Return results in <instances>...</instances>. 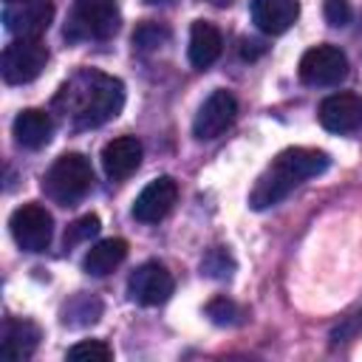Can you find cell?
<instances>
[{
    "label": "cell",
    "instance_id": "1",
    "mask_svg": "<svg viewBox=\"0 0 362 362\" xmlns=\"http://www.w3.org/2000/svg\"><path fill=\"white\" fill-rule=\"evenodd\" d=\"M54 105L74 127H99L119 116L124 85L99 68H82L59 88Z\"/></svg>",
    "mask_w": 362,
    "mask_h": 362
},
{
    "label": "cell",
    "instance_id": "2",
    "mask_svg": "<svg viewBox=\"0 0 362 362\" xmlns=\"http://www.w3.org/2000/svg\"><path fill=\"white\" fill-rule=\"evenodd\" d=\"M325 167H328V153L322 150H311V147L283 150L252 187V195H249L252 209H269L280 204L294 187H300L305 178L320 175Z\"/></svg>",
    "mask_w": 362,
    "mask_h": 362
},
{
    "label": "cell",
    "instance_id": "3",
    "mask_svg": "<svg viewBox=\"0 0 362 362\" xmlns=\"http://www.w3.org/2000/svg\"><path fill=\"white\" fill-rule=\"evenodd\" d=\"M93 187V167L82 153H62L42 175V192L59 204L74 206Z\"/></svg>",
    "mask_w": 362,
    "mask_h": 362
},
{
    "label": "cell",
    "instance_id": "4",
    "mask_svg": "<svg viewBox=\"0 0 362 362\" xmlns=\"http://www.w3.org/2000/svg\"><path fill=\"white\" fill-rule=\"evenodd\" d=\"M119 31L116 0H74L71 20L65 25L68 40H107Z\"/></svg>",
    "mask_w": 362,
    "mask_h": 362
},
{
    "label": "cell",
    "instance_id": "5",
    "mask_svg": "<svg viewBox=\"0 0 362 362\" xmlns=\"http://www.w3.org/2000/svg\"><path fill=\"white\" fill-rule=\"evenodd\" d=\"M48 62V48L40 40H14L3 48L0 71L8 85H25L34 82Z\"/></svg>",
    "mask_w": 362,
    "mask_h": 362
},
{
    "label": "cell",
    "instance_id": "6",
    "mask_svg": "<svg viewBox=\"0 0 362 362\" xmlns=\"http://www.w3.org/2000/svg\"><path fill=\"white\" fill-rule=\"evenodd\" d=\"M8 229L23 252H45L54 235V218L40 204H23L11 212Z\"/></svg>",
    "mask_w": 362,
    "mask_h": 362
},
{
    "label": "cell",
    "instance_id": "7",
    "mask_svg": "<svg viewBox=\"0 0 362 362\" xmlns=\"http://www.w3.org/2000/svg\"><path fill=\"white\" fill-rule=\"evenodd\" d=\"M348 76V57L337 45H314L300 59V79L311 88H331Z\"/></svg>",
    "mask_w": 362,
    "mask_h": 362
},
{
    "label": "cell",
    "instance_id": "8",
    "mask_svg": "<svg viewBox=\"0 0 362 362\" xmlns=\"http://www.w3.org/2000/svg\"><path fill=\"white\" fill-rule=\"evenodd\" d=\"M235 116H238V99L229 90H223V88L221 90H212L204 99V105L198 107L195 119H192V133L201 141H212L223 130L232 127Z\"/></svg>",
    "mask_w": 362,
    "mask_h": 362
},
{
    "label": "cell",
    "instance_id": "9",
    "mask_svg": "<svg viewBox=\"0 0 362 362\" xmlns=\"http://www.w3.org/2000/svg\"><path fill=\"white\" fill-rule=\"evenodd\" d=\"M173 274L158 260H147L139 269H133L127 280V294L139 305H161L173 294Z\"/></svg>",
    "mask_w": 362,
    "mask_h": 362
},
{
    "label": "cell",
    "instance_id": "10",
    "mask_svg": "<svg viewBox=\"0 0 362 362\" xmlns=\"http://www.w3.org/2000/svg\"><path fill=\"white\" fill-rule=\"evenodd\" d=\"M54 20L51 0H25V3H8L3 11L6 28L20 40H40Z\"/></svg>",
    "mask_w": 362,
    "mask_h": 362
},
{
    "label": "cell",
    "instance_id": "11",
    "mask_svg": "<svg viewBox=\"0 0 362 362\" xmlns=\"http://www.w3.org/2000/svg\"><path fill=\"white\" fill-rule=\"evenodd\" d=\"M175 201H178V184L170 175H158L136 195L133 218L141 223H158L161 218H167Z\"/></svg>",
    "mask_w": 362,
    "mask_h": 362
},
{
    "label": "cell",
    "instance_id": "12",
    "mask_svg": "<svg viewBox=\"0 0 362 362\" xmlns=\"http://www.w3.org/2000/svg\"><path fill=\"white\" fill-rule=\"evenodd\" d=\"M320 124L331 133H354L362 127V96L356 93H331L320 102Z\"/></svg>",
    "mask_w": 362,
    "mask_h": 362
},
{
    "label": "cell",
    "instance_id": "13",
    "mask_svg": "<svg viewBox=\"0 0 362 362\" xmlns=\"http://www.w3.org/2000/svg\"><path fill=\"white\" fill-rule=\"evenodd\" d=\"M141 141L136 136H119V139H110L105 147H102V170L110 181H124L130 178L139 164H141Z\"/></svg>",
    "mask_w": 362,
    "mask_h": 362
},
{
    "label": "cell",
    "instance_id": "14",
    "mask_svg": "<svg viewBox=\"0 0 362 362\" xmlns=\"http://www.w3.org/2000/svg\"><path fill=\"white\" fill-rule=\"evenodd\" d=\"M300 17V0H252V23L263 34H286Z\"/></svg>",
    "mask_w": 362,
    "mask_h": 362
},
{
    "label": "cell",
    "instance_id": "15",
    "mask_svg": "<svg viewBox=\"0 0 362 362\" xmlns=\"http://www.w3.org/2000/svg\"><path fill=\"white\" fill-rule=\"evenodd\" d=\"M11 133H14V141L25 150H40L51 141L54 136V122L45 110H37V107H28L23 113H17L14 124H11Z\"/></svg>",
    "mask_w": 362,
    "mask_h": 362
},
{
    "label": "cell",
    "instance_id": "16",
    "mask_svg": "<svg viewBox=\"0 0 362 362\" xmlns=\"http://www.w3.org/2000/svg\"><path fill=\"white\" fill-rule=\"evenodd\" d=\"M40 342V328L28 320H6L3 339H0V356L8 362L31 356V351Z\"/></svg>",
    "mask_w": 362,
    "mask_h": 362
},
{
    "label": "cell",
    "instance_id": "17",
    "mask_svg": "<svg viewBox=\"0 0 362 362\" xmlns=\"http://www.w3.org/2000/svg\"><path fill=\"white\" fill-rule=\"evenodd\" d=\"M221 51H223L221 31L206 20H195L189 25V48H187L189 62L195 68H209L221 57Z\"/></svg>",
    "mask_w": 362,
    "mask_h": 362
},
{
    "label": "cell",
    "instance_id": "18",
    "mask_svg": "<svg viewBox=\"0 0 362 362\" xmlns=\"http://www.w3.org/2000/svg\"><path fill=\"white\" fill-rule=\"evenodd\" d=\"M124 257H127V240H122V238H105V240H99V243H93V246L88 249L82 266H85L88 274L105 277V274H110Z\"/></svg>",
    "mask_w": 362,
    "mask_h": 362
},
{
    "label": "cell",
    "instance_id": "19",
    "mask_svg": "<svg viewBox=\"0 0 362 362\" xmlns=\"http://www.w3.org/2000/svg\"><path fill=\"white\" fill-rule=\"evenodd\" d=\"M65 356L71 362H107V359H113V348L99 339H85V342H76L74 348H68Z\"/></svg>",
    "mask_w": 362,
    "mask_h": 362
},
{
    "label": "cell",
    "instance_id": "20",
    "mask_svg": "<svg viewBox=\"0 0 362 362\" xmlns=\"http://www.w3.org/2000/svg\"><path fill=\"white\" fill-rule=\"evenodd\" d=\"M170 31L158 23H141L136 31H133V45L141 48V51H153V48H161L167 42Z\"/></svg>",
    "mask_w": 362,
    "mask_h": 362
},
{
    "label": "cell",
    "instance_id": "21",
    "mask_svg": "<svg viewBox=\"0 0 362 362\" xmlns=\"http://www.w3.org/2000/svg\"><path fill=\"white\" fill-rule=\"evenodd\" d=\"M96 232H99V218H96V215H82V218H76V221L65 229V246L85 243V240H90Z\"/></svg>",
    "mask_w": 362,
    "mask_h": 362
},
{
    "label": "cell",
    "instance_id": "22",
    "mask_svg": "<svg viewBox=\"0 0 362 362\" xmlns=\"http://www.w3.org/2000/svg\"><path fill=\"white\" fill-rule=\"evenodd\" d=\"M206 314H209V320L218 322V325H235V322H240V317H243V311H240L232 300H226V297H215V300L206 305Z\"/></svg>",
    "mask_w": 362,
    "mask_h": 362
},
{
    "label": "cell",
    "instance_id": "23",
    "mask_svg": "<svg viewBox=\"0 0 362 362\" xmlns=\"http://www.w3.org/2000/svg\"><path fill=\"white\" fill-rule=\"evenodd\" d=\"M201 269H204L209 277H229V274H232V269H235V263H232V257H229V252H226V249L215 246V249L201 260Z\"/></svg>",
    "mask_w": 362,
    "mask_h": 362
},
{
    "label": "cell",
    "instance_id": "24",
    "mask_svg": "<svg viewBox=\"0 0 362 362\" xmlns=\"http://www.w3.org/2000/svg\"><path fill=\"white\" fill-rule=\"evenodd\" d=\"M322 14H325V20H328V25H334V28H342V25H348L351 23V3L348 0H325L322 3Z\"/></svg>",
    "mask_w": 362,
    "mask_h": 362
},
{
    "label": "cell",
    "instance_id": "25",
    "mask_svg": "<svg viewBox=\"0 0 362 362\" xmlns=\"http://www.w3.org/2000/svg\"><path fill=\"white\" fill-rule=\"evenodd\" d=\"M209 3H215V6H229L232 0H209Z\"/></svg>",
    "mask_w": 362,
    "mask_h": 362
},
{
    "label": "cell",
    "instance_id": "26",
    "mask_svg": "<svg viewBox=\"0 0 362 362\" xmlns=\"http://www.w3.org/2000/svg\"><path fill=\"white\" fill-rule=\"evenodd\" d=\"M6 3H25V0H6Z\"/></svg>",
    "mask_w": 362,
    "mask_h": 362
},
{
    "label": "cell",
    "instance_id": "27",
    "mask_svg": "<svg viewBox=\"0 0 362 362\" xmlns=\"http://www.w3.org/2000/svg\"><path fill=\"white\" fill-rule=\"evenodd\" d=\"M147 3H161V0H147Z\"/></svg>",
    "mask_w": 362,
    "mask_h": 362
}]
</instances>
